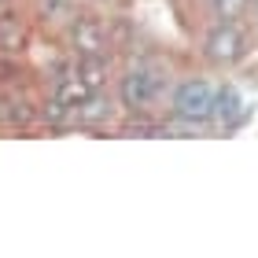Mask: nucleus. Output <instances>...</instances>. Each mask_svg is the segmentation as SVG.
<instances>
[{"instance_id": "nucleus-8", "label": "nucleus", "mask_w": 258, "mask_h": 258, "mask_svg": "<svg viewBox=\"0 0 258 258\" xmlns=\"http://www.w3.org/2000/svg\"><path fill=\"white\" fill-rule=\"evenodd\" d=\"M22 44V22L15 15H0V48L15 52Z\"/></svg>"}, {"instance_id": "nucleus-7", "label": "nucleus", "mask_w": 258, "mask_h": 258, "mask_svg": "<svg viewBox=\"0 0 258 258\" xmlns=\"http://www.w3.org/2000/svg\"><path fill=\"white\" fill-rule=\"evenodd\" d=\"M210 114H214L218 122H236V114H240V96H236V89H221L214 92V107H210Z\"/></svg>"}, {"instance_id": "nucleus-2", "label": "nucleus", "mask_w": 258, "mask_h": 258, "mask_svg": "<svg viewBox=\"0 0 258 258\" xmlns=\"http://www.w3.org/2000/svg\"><path fill=\"white\" fill-rule=\"evenodd\" d=\"M159 89H162V74L155 67H137L122 78V100H125V107H137V111L151 107Z\"/></svg>"}, {"instance_id": "nucleus-10", "label": "nucleus", "mask_w": 258, "mask_h": 258, "mask_svg": "<svg viewBox=\"0 0 258 258\" xmlns=\"http://www.w3.org/2000/svg\"><path fill=\"white\" fill-rule=\"evenodd\" d=\"M214 4H218L221 15H236V8L243 4V0H214Z\"/></svg>"}, {"instance_id": "nucleus-9", "label": "nucleus", "mask_w": 258, "mask_h": 258, "mask_svg": "<svg viewBox=\"0 0 258 258\" xmlns=\"http://www.w3.org/2000/svg\"><path fill=\"white\" fill-rule=\"evenodd\" d=\"M107 114H111L107 103H100V100H92V96H85V100L78 103V118L81 122H103Z\"/></svg>"}, {"instance_id": "nucleus-6", "label": "nucleus", "mask_w": 258, "mask_h": 258, "mask_svg": "<svg viewBox=\"0 0 258 258\" xmlns=\"http://www.w3.org/2000/svg\"><path fill=\"white\" fill-rule=\"evenodd\" d=\"M85 96H92V89H89L78 74H74V78H59V85H55V100H59L63 107H78Z\"/></svg>"}, {"instance_id": "nucleus-1", "label": "nucleus", "mask_w": 258, "mask_h": 258, "mask_svg": "<svg viewBox=\"0 0 258 258\" xmlns=\"http://www.w3.org/2000/svg\"><path fill=\"white\" fill-rule=\"evenodd\" d=\"M210 107H214V85L203 81V78L181 81L177 92H173V111H177L184 122H203V118H210Z\"/></svg>"}, {"instance_id": "nucleus-5", "label": "nucleus", "mask_w": 258, "mask_h": 258, "mask_svg": "<svg viewBox=\"0 0 258 258\" xmlns=\"http://www.w3.org/2000/svg\"><path fill=\"white\" fill-rule=\"evenodd\" d=\"M78 78L85 81L92 92H96V89L103 85V78H107V59H103V52H96V55H81V59H78Z\"/></svg>"}, {"instance_id": "nucleus-3", "label": "nucleus", "mask_w": 258, "mask_h": 258, "mask_svg": "<svg viewBox=\"0 0 258 258\" xmlns=\"http://www.w3.org/2000/svg\"><path fill=\"white\" fill-rule=\"evenodd\" d=\"M207 55L214 63H240L243 55H247V37H243V30L236 22H221V26L207 37Z\"/></svg>"}, {"instance_id": "nucleus-4", "label": "nucleus", "mask_w": 258, "mask_h": 258, "mask_svg": "<svg viewBox=\"0 0 258 258\" xmlns=\"http://www.w3.org/2000/svg\"><path fill=\"white\" fill-rule=\"evenodd\" d=\"M70 37H74V48L81 55H96L103 52V22L100 19H92V15H78L74 19V26H70Z\"/></svg>"}]
</instances>
